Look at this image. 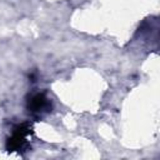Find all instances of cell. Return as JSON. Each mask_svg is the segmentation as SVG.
Wrapping results in <instances>:
<instances>
[{"mask_svg": "<svg viewBox=\"0 0 160 160\" xmlns=\"http://www.w3.org/2000/svg\"><path fill=\"white\" fill-rule=\"evenodd\" d=\"M31 132H32V130H31V125L29 122L18 125L14 129L12 135L6 141L8 151H20L21 149H24L26 146L28 138H29V135H31Z\"/></svg>", "mask_w": 160, "mask_h": 160, "instance_id": "obj_1", "label": "cell"}, {"mask_svg": "<svg viewBox=\"0 0 160 160\" xmlns=\"http://www.w3.org/2000/svg\"><path fill=\"white\" fill-rule=\"evenodd\" d=\"M28 109L34 115H44L51 110V101L44 92H36L28 100Z\"/></svg>", "mask_w": 160, "mask_h": 160, "instance_id": "obj_2", "label": "cell"}]
</instances>
